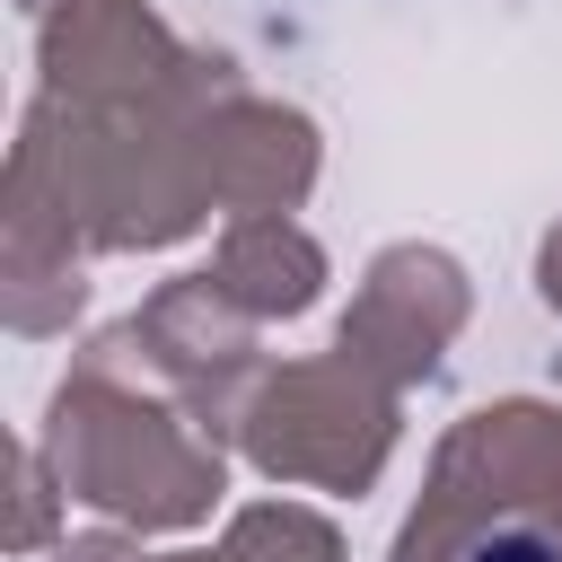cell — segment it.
<instances>
[{
	"instance_id": "1",
	"label": "cell",
	"mask_w": 562,
	"mask_h": 562,
	"mask_svg": "<svg viewBox=\"0 0 562 562\" xmlns=\"http://www.w3.org/2000/svg\"><path fill=\"white\" fill-rule=\"evenodd\" d=\"M465 562H562V544H544V536H527V527H501V536H483Z\"/></svg>"
}]
</instances>
